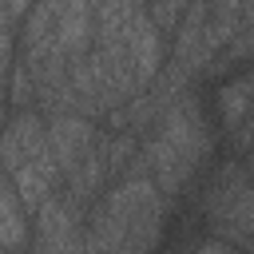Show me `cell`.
Masks as SVG:
<instances>
[{"label":"cell","mask_w":254,"mask_h":254,"mask_svg":"<svg viewBox=\"0 0 254 254\" xmlns=\"http://www.w3.org/2000/svg\"><path fill=\"white\" fill-rule=\"evenodd\" d=\"M202 155H206V127L190 103H179L175 111H167L159 135L147 143V159L159 175V187L167 194H175L190 179V171L198 167Z\"/></svg>","instance_id":"6da1fadb"},{"label":"cell","mask_w":254,"mask_h":254,"mask_svg":"<svg viewBox=\"0 0 254 254\" xmlns=\"http://www.w3.org/2000/svg\"><path fill=\"white\" fill-rule=\"evenodd\" d=\"M151 206H159V194H155V183L151 179H127L123 187H115L103 202H99V210L91 214V226H87V234H83V250L87 254H111L115 246H123V238H127V230L135 226V218L143 214V210H151Z\"/></svg>","instance_id":"7a4b0ae2"},{"label":"cell","mask_w":254,"mask_h":254,"mask_svg":"<svg viewBox=\"0 0 254 254\" xmlns=\"http://www.w3.org/2000/svg\"><path fill=\"white\" fill-rule=\"evenodd\" d=\"M36 254H83V230L75 222V210L56 194H48L40 202Z\"/></svg>","instance_id":"3957f363"},{"label":"cell","mask_w":254,"mask_h":254,"mask_svg":"<svg viewBox=\"0 0 254 254\" xmlns=\"http://www.w3.org/2000/svg\"><path fill=\"white\" fill-rule=\"evenodd\" d=\"M44 143H48V155L56 163V171H71L91 147H95V131L83 115H52V123L44 127Z\"/></svg>","instance_id":"277c9868"},{"label":"cell","mask_w":254,"mask_h":254,"mask_svg":"<svg viewBox=\"0 0 254 254\" xmlns=\"http://www.w3.org/2000/svg\"><path fill=\"white\" fill-rule=\"evenodd\" d=\"M44 151H48V143H44V119L32 115V111H20L4 127V135H0V163H4V171H20L24 163H32Z\"/></svg>","instance_id":"5b68a950"},{"label":"cell","mask_w":254,"mask_h":254,"mask_svg":"<svg viewBox=\"0 0 254 254\" xmlns=\"http://www.w3.org/2000/svg\"><path fill=\"white\" fill-rule=\"evenodd\" d=\"M52 48L71 64L91 48V4H60L56 16V32H52Z\"/></svg>","instance_id":"8992f818"},{"label":"cell","mask_w":254,"mask_h":254,"mask_svg":"<svg viewBox=\"0 0 254 254\" xmlns=\"http://www.w3.org/2000/svg\"><path fill=\"white\" fill-rule=\"evenodd\" d=\"M56 163H52V155L44 151V155H36L32 163H24L20 171H12V190H16V198H20V206H40L48 194H52V183H56Z\"/></svg>","instance_id":"52a82bcc"},{"label":"cell","mask_w":254,"mask_h":254,"mask_svg":"<svg viewBox=\"0 0 254 254\" xmlns=\"http://www.w3.org/2000/svg\"><path fill=\"white\" fill-rule=\"evenodd\" d=\"M28 242V226H24V206L16 198V190L8 183H0V250L16 254Z\"/></svg>","instance_id":"ba28073f"},{"label":"cell","mask_w":254,"mask_h":254,"mask_svg":"<svg viewBox=\"0 0 254 254\" xmlns=\"http://www.w3.org/2000/svg\"><path fill=\"white\" fill-rule=\"evenodd\" d=\"M250 79L246 75H238L226 91H222V115H226V123L238 131V139H246V107H250Z\"/></svg>","instance_id":"9c48e42d"},{"label":"cell","mask_w":254,"mask_h":254,"mask_svg":"<svg viewBox=\"0 0 254 254\" xmlns=\"http://www.w3.org/2000/svg\"><path fill=\"white\" fill-rule=\"evenodd\" d=\"M20 16H28V8H20V4L0 8V79H4V67H8V52H12V36H8L4 20H20Z\"/></svg>","instance_id":"30bf717a"},{"label":"cell","mask_w":254,"mask_h":254,"mask_svg":"<svg viewBox=\"0 0 254 254\" xmlns=\"http://www.w3.org/2000/svg\"><path fill=\"white\" fill-rule=\"evenodd\" d=\"M198 254H230V250H226V246H222V242H206V246H202V250H198Z\"/></svg>","instance_id":"8fae6325"},{"label":"cell","mask_w":254,"mask_h":254,"mask_svg":"<svg viewBox=\"0 0 254 254\" xmlns=\"http://www.w3.org/2000/svg\"><path fill=\"white\" fill-rule=\"evenodd\" d=\"M111 254H135V250H127V246H115V250H111Z\"/></svg>","instance_id":"7c38bea8"}]
</instances>
